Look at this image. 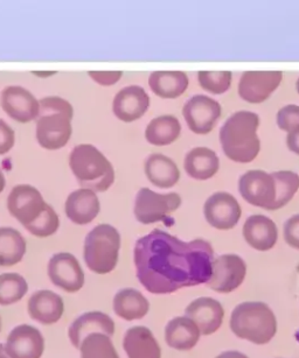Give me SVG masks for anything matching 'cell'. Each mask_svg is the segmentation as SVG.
I'll use <instances>...</instances> for the list:
<instances>
[{"label": "cell", "mask_w": 299, "mask_h": 358, "mask_svg": "<svg viewBox=\"0 0 299 358\" xmlns=\"http://www.w3.org/2000/svg\"><path fill=\"white\" fill-rule=\"evenodd\" d=\"M204 213L208 223L220 230L234 228L241 217L239 202L230 194L223 192L211 195L206 201Z\"/></svg>", "instance_id": "obj_13"}, {"label": "cell", "mask_w": 299, "mask_h": 358, "mask_svg": "<svg viewBox=\"0 0 299 358\" xmlns=\"http://www.w3.org/2000/svg\"><path fill=\"white\" fill-rule=\"evenodd\" d=\"M183 113L187 125L194 134H207L221 116V106L211 97L197 95L185 104Z\"/></svg>", "instance_id": "obj_11"}, {"label": "cell", "mask_w": 299, "mask_h": 358, "mask_svg": "<svg viewBox=\"0 0 299 358\" xmlns=\"http://www.w3.org/2000/svg\"><path fill=\"white\" fill-rule=\"evenodd\" d=\"M277 124L283 131L293 132L299 130V106H286L277 113Z\"/></svg>", "instance_id": "obj_36"}, {"label": "cell", "mask_w": 299, "mask_h": 358, "mask_svg": "<svg viewBox=\"0 0 299 358\" xmlns=\"http://www.w3.org/2000/svg\"><path fill=\"white\" fill-rule=\"evenodd\" d=\"M90 78L101 85H113L120 81L122 71H90Z\"/></svg>", "instance_id": "obj_39"}, {"label": "cell", "mask_w": 299, "mask_h": 358, "mask_svg": "<svg viewBox=\"0 0 299 358\" xmlns=\"http://www.w3.org/2000/svg\"><path fill=\"white\" fill-rule=\"evenodd\" d=\"M69 165L83 189L106 192L115 180L113 165L92 145L76 146L71 152Z\"/></svg>", "instance_id": "obj_4"}, {"label": "cell", "mask_w": 299, "mask_h": 358, "mask_svg": "<svg viewBox=\"0 0 299 358\" xmlns=\"http://www.w3.org/2000/svg\"><path fill=\"white\" fill-rule=\"evenodd\" d=\"M230 328L239 338L265 344L274 336L277 321L270 307L263 302H243L232 312Z\"/></svg>", "instance_id": "obj_5"}, {"label": "cell", "mask_w": 299, "mask_h": 358, "mask_svg": "<svg viewBox=\"0 0 299 358\" xmlns=\"http://www.w3.org/2000/svg\"><path fill=\"white\" fill-rule=\"evenodd\" d=\"M115 333V323L104 313L90 312L75 320L68 331L71 344L80 350L83 341L92 334H104L111 337Z\"/></svg>", "instance_id": "obj_18"}, {"label": "cell", "mask_w": 299, "mask_h": 358, "mask_svg": "<svg viewBox=\"0 0 299 358\" xmlns=\"http://www.w3.org/2000/svg\"><path fill=\"white\" fill-rule=\"evenodd\" d=\"M82 358H120L109 336L104 334H92L82 342Z\"/></svg>", "instance_id": "obj_33"}, {"label": "cell", "mask_w": 299, "mask_h": 358, "mask_svg": "<svg viewBox=\"0 0 299 358\" xmlns=\"http://www.w3.org/2000/svg\"><path fill=\"white\" fill-rule=\"evenodd\" d=\"M59 225H60V221H59L57 213L53 208L47 204L41 216L36 218V221L31 224L27 225L26 229L36 237H48L57 232Z\"/></svg>", "instance_id": "obj_35"}, {"label": "cell", "mask_w": 299, "mask_h": 358, "mask_svg": "<svg viewBox=\"0 0 299 358\" xmlns=\"http://www.w3.org/2000/svg\"><path fill=\"white\" fill-rule=\"evenodd\" d=\"M286 144H288L290 151L293 152L295 155H299V130L293 131L288 134Z\"/></svg>", "instance_id": "obj_40"}, {"label": "cell", "mask_w": 299, "mask_h": 358, "mask_svg": "<svg viewBox=\"0 0 299 358\" xmlns=\"http://www.w3.org/2000/svg\"><path fill=\"white\" fill-rule=\"evenodd\" d=\"M260 118L256 113L239 111L229 117L220 131L222 150L235 162H253L260 153V143L257 137Z\"/></svg>", "instance_id": "obj_2"}, {"label": "cell", "mask_w": 299, "mask_h": 358, "mask_svg": "<svg viewBox=\"0 0 299 358\" xmlns=\"http://www.w3.org/2000/svg\"><path fill=\"white\" fill-rule=\"evenodd\" d=\"M5 349L10 358H41L45 341L36 328L22 324L12 330Z\"/></svg>", "instance_id": "obj_16"}, {"label": "cell", "mask_w": 299, "mask_h": 358, "mask_svg": "<svg viewBox=\"0 0 299 358\" xmlns=\"http://www.w3.org/2000/svg\"><path fill=\"white\" fill-rule=\"evenodd\" d=\"M148 85L152 92L162 99H176L186 92L188 78L183 71H155Z\"/></svg>", "instance_id": "obj_27"}, {"label": "cell", "mask_w": 299, "mask_h": 358, "mask_svg": "<svg viewBox=\"0 0 299 358\" xmlns=\"http://www.w3.org/2000/svg\"><path fill=\"white\" fill-rule=\"evenodd\" d=\"M214 251L202 239L183 242L162 230L141 237L134 246L138 280L153 294L206 284L211 277Z\"/></svg>", "instance_id": "obj_1"}, {"label": "cell", "mask_w": 299, "mask_h": 358, "mask_svg": "<svg viewBox=\"0 0 299 358\" xmlns=\"http://www.w3.org/2000/svg\"><path fill=\"white\" fill-rule=\"evenodd\" d=\"M0 103L5 113L19 123H29L39 116V102L22 87L5 88L0 96Z\"/></svg>", "instance_id": "obj_14"}, {"label": "cell", "mask_w": 299, "mask_h": 358, "mask_svg": "<svg viewBox=\"0 0 299 358\" xmlns=\"http://www.w3.org/2000/svg\"><path fill=\"white\" fill-rule=\"evenodd\" d=\"M186 317L192 320L202 335H211L221 327L223 308L221 303L211 298L194 300L186 308Z\"/></svg>", "instance_id": "obj_19"}, {"label": "cell", "mask_w": 299, "mask_h": 358, "mask_svg": "<svg viewBox=\"0 0 299 358\" xmlns=\"http://www.w3.org/2000/svg\"><path fill=\"white\" fill-rule=\"evenodd\" d=\"M166 342L176 350H190L200 338V330L188 317H176L169 321L165 330Z\"/></svg>", "instance_id": "obj_24"}, {"label": "cell", "mask_w": 299, "mask_h": 358, "mask_svg": "<svg viewBox=\"0 0 299 358\" xmlns=\"http://www.w3.org/2000/svg\"><path fill=\"white\" fill-rule=\"evenodd\" d=\"M239 193L256 207L271 210L276 199V187L270 174L263 171H249L239 178Z\"/></svg>", "instance_id": "obj_10"}, {"label": "cell", "mask_w": 299, "mask_h": 358, "mask_svg": "<svg viewBox=\"0 0 299 358\" xmlns=\"http://www.w3.org/2000/svg\"><path fill=\"white\" fill-rule=\"evenodd\" d=\"M15 131L0 120V155L8 153L15 145Z\"/></svg>", "instance_id": "obj_38"}, {"label": "cell", "mask_w": 299, "mask_h": 358, "mask_svg": "<svg viewBox=\"0 0 299 358\" xmlns=\"http://www.w3.org/2000/svg\"><path fill=\"white\" fill-rule=\"evenodd\" d=\"M276 187V199L271 210H276L288 203L299 188V176L295 172L281 171L271 174Z\"/></svg>", "instance_id": "obj_31"}, {"label": "cell", "mask_w": 299, "mask_h": 358, "mask_svg": "<svg viewBox=\"0 0 299 358\" xmlns=\"http://www.w3.org/2000/svg\"><path fill=\"white\" fill-rule=\"evenodd\" d=\"M150 303L141 292L134 288H124L113 299V310L127 321L143 319L148 313Z\"/></svg>", "instance_id": "obj_26"}, {"label": "cell", "mask_w": 299, "mask_h": 358, "mask_svg": "<svg viewBox=\"0 0 299 358\" xmlns=\"http://www.w3.org/2000/svg\"><path fill=\"white\" fill-rule=\"evenodd\" d=\"M181 204V197L176 193L157 194L148 188L138 192L134 202V216L143 224L162 222Z\"/></svg>", "instance_id": "obj_7"}, {"label": "cell", "mask_w": 299, "mask_h": 358, "mask_svg": "<svg viewBox=\"0 0 299 358\" xmlns=\"http://www.w3.org/2000/svg\"><path fill=\"white\" fill-rule=\"evenodd\" d=\"M284 238L288 245L299 249V215H295L285 222Z\"/></svg>", "instance_id": "obj_37"}, {"label": "cell", "mask_w": 299, "mask_h": 358, "mask_svg": "<svg viewBox=\"0 0 299 358\" xmlns=\"http://www.w3.org/2000/svg\"><path fill=\"white\" fill-rule=\"evenodd\" d=\"M246 272V263L241 257L236 255L220 256L213 262L208 287L218 293H230L242 284Z\"/></svg>", "instance_id": "obj_9"}, {"label": "cell", "mask_w": 299, "mask_h": 358, "mask_svg": "<svg viewBox=\"0 0 299 358\" xmlns=\"http://www.w3.org/2000/svg\"><path fill=\"white\" fill-rule=\"evenodd\" d=\"M246 243L258 251H267L277 242V227L271 218L263 215L250 216L243 227Z\"/></svg>", "instance_id": "obj_20"}, {"label": "cell", "mask_w": 299, "mask_h": 358, "mask_svg": "<svg viewBox=\"0 0 299 358\" xmlns=\"http://www.w3.org/2000/svg\"><path fill=\"white\" fill-rule=\"evenodd\" d=\"M218 155L209 148H197L188 152L185 158L187 174L197 180L211 179L218 171Z\"/></svg>", "instance_id": "obj_28"}, {"label": "cell", "mask_w": 299, "mask_h": 358, "mask_svg": "<svg viewBox=\"0 0 299 358\" xmlns=\"http://www.w3.org/2000/svg\"><path fill=\"white\" fill-rule=\"evenodd\" d=\"M181 127L179 120L173 116H160L148 124L145 137L150 144L165 146L172 144L179 137Z\"/></svg>", "instance_id": "obj_30"}, {"label": "cell", "mask_w": 299, "mask_h": 358, "mask_svg": "<svg viewBox=\"0 0 299 358\" xmlns=\"http://www.w3.org/2000/svg\"><path fill=\"white\" fill-rule=\"evenodd\" d=\"M297 92H298V94H299V78H298V81H297Z\"/></svg>", "instance_id": "obj_44"}, {"label": "cell", "mask_w": 299, "mask_h": 358, "mask_svg": "<svg viewBox=\"0 0 299 358\" xmlns=\"http://www.w3.org/2000/svg\"><path fill=\"white\" fill-rule=\"evenodd\" d=\"M26 253V241L13 228H0V266L20 263Z\"/></svg>", "instance_id": "obj_29"}, {"label": "cell", "mask_w": 299, "mask_h": 358, "mask_svg": "<svg viewBox=\"0 0 299 358\" xmlns=\"http://www.w3.org/2000/svg\"><path fill=\"white\" fill-rule=\"evenodd\" d=\"M29 291L25 279L17 273L0 275V305L10 306L20 301Z\"/></svg>", "instance_id": "obj_32"}, {"label": "cell", "mask_w": 299, "mask_h": 358, "mask_svg": "<svg viewBox=\"0 0 299 358\" xmlns=\"http://www.w3.org/2000/svg\"><path fill=\"white\" fill-rule=\"evenodd\" d=\"M129 358H160L162 351L151 330L145 327H132L127 330L123 342Z\"/></svg>", "instance_id": "obj_23"}, {"label": "cell", "mask_w": 299, "mask_h": 358, "mask_svg": "<svg viewBox=\"0 0 299 358\" xmlns=\"http://www.w3.org/2000/svg\"><path fill=\"white\" fill-rule=\"evenodd\" d=\"M48 275L57 287L75 293L85 285V273L78 259L71 253H57L48 264Z\"/></svg>", "instance_id": "obj_12"}, {"label": "cell", "mask_w": 299, "mask_h": 358, "mask_svg": "<svg viewBox=\"0 0 299 358\" xmlns=\"http://www.w3.org/2000/svg\"><path fill=\"white\" fill-rule=\"evenodd\" d=\"M0 330H1V319H0Z\"/></svg>", "instance_id": "obj_45"}, {"label": "cell", "mask_w": 299, "mask_h": 358, "mask_svg": "<svg viewBox=\"0 0 299 358\" xmlns=\"http://www.w3.org/2000/svg\"><path fill=\"white\" fill-rule=\"evenodd\" d=\"M216 358H248L246 355L241 354L239 351H227L220 355Z\"/></svg>", "instance_id": "obj_41"}, {"label": "cell", "mask_w": 299, "mask_h": 358, "mask_svg": "<svg viewBox=\"0 0 299 358\" xmlns=\"http://www.w3.org/2000/svg\"><path fill=\"white\" fill-rule=\"evenodd\" d=\"M5 188V178L3 173L0 171V193L4 190Z\"/></svg>", "instance_id": "obj_43"}, {"label": "cell", "mask_w": 299, "mask_h": 358, "mask_svg": "<svg viewBox=\"0 0 299 358\" xmlns=\"http://www.w3.org/2000/svg\"><path fill=\"white\" fill-rule=\"evenodd\" d=\"M36 138L47 150L64 148L71 139L73 106L60 97H46L39 102Z\"/></svg>", "instance_id": "obj_3"}, {"label": "cell", "mask_w": 299, "mask_h": 358, "mask_svg": "<svg viewBox=\"0 0 299 358\" xmlns=\"http://www.w3.org/2000/svg\"><path fill=\"white\" fill-rule=\"evenodd\" d=\"M145 173L148 179L159 188H171L180 178L176 162L159 153L148 157L145 162Z\"/></svg>", "instance_id": "obj_25"}, {"label": "cell", "mask_w": 299, "mask_h": 358, "mask_svg": "<svg viewBox=\"0 0 299 358\" xmlns=\"http://www.w3.org/2000/svg\"><path fill=\"white\" fill-rule=\"evenodd\" d=\"M64 300L53 292H36L29 299V316L43 324L57 322L64 315Z\"/></svg>", "instance_id": "obj_21"}, {"label": "cell", "mask_w": 299, "mask_h": 358, "mask_svg": "<svg viewBox=\"0 0 299 358\" xmlns=\"http://www.w3.org/2000/svg\"><path fill=\"white\" fill-rule=\"evenodd\" d=\"M120 248V232L109 224L97 225L85 238L87 266L97 274L109 273L116 267Z\"/></svg>", "instance_id": "obj_6"}, {"label": "cell", "mask_w": 299, "mask_h": 358, "mask_svg": "<svg viewBox=\"0 0 299 358\" xmlns=\"http://www.w3.org/2000/svg\"><path fill=\"white\" fill-rule=\"evenodd\" d=\"M99 200L90 189L75 190L68 196L66 214L76 224H88L99 213Z\"/></svg>", "instance_id": "obj_22"}, {"label": "cell", "mask_w": 299, "mask_h": 358, "mask_svg": "<svg viewBox=\"0 0 299 358\" xmlns=\"http://www.w3.org/2000/svg\"><path fill=\"white\" fill-rule=\"evenodd\" d=\"M150 106V99L144 89L137 85L124 88L113 99V113L117 118L127 123L144 116Z\"/></svg>", "instance_id": "obj_17"}, {"label": "cell", "mask_w": 299, "mask_h": 358, "mask_svg": "<svg viewBox=\"0 0 299 358\" xmlns=\"http://www.w3.org/2000/svg\"><path fill=\"white\" fill-rule=\"evenodd\" d=\"M46 206L39 190L29 185L15 187L8 199V210L25 228L41 216Z\"/></svg>", "instance_id": "obj_8"}, {"label": "cell", "mask_w": 299, "mask_h": 358, "mask_svg": "<svg viewBox=\"0 0 299 358\" xmlns=\"http://www.w3.org/2000/svg\"><path fill=\"white\" fill-rule=\"evenodd\" d=\"M0 358H10L3 344H0Z\"/></svg>", "instance_id": "obj_42"}, {"label": "cell", "mask_w": 299, "mask_h": 358, "mask_svg": "<svg viewBox=\"0 0 299 358\" xmlns=\"http://www.w3.org/2000/svg\"><path fill=\"white\" fill-rule=\"evenodd\" d=\"M281 78V71H246L239 81V96L246 102H264L277 89Z\"/></svg>", "instance_id": "obj_15"}, {"label": "cell", "mask_w": 299, "mask_h": 358, "mask_svg": "<svg viewBox=\"0 0 299 358\" xmlns=\"http://www.w3.org/2000/svg\"><path fill=\"white\" fill-rule=\"evenodd\" d=\"M197 76L201 87L216 95L227 92L232 83L230 71H200Z\"/></svg>", "instance_id": "obj_34"}]
</instances>
